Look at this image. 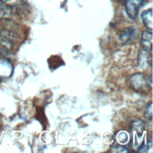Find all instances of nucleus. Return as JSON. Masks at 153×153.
Masks as SVG:
<instances>
[{
  "label": "nucleus",
  "mask_w": 153,
  "mask_h": 153,
  "mask_svg": "<svg viewBox=\"0 0 153 153\" xmlns=\"http://www.w3.org/2000/svg\"><path fill=\"white\" fill-rule=\"evenodd\" d=\"M130 83L134 90L140 91L152 88V76H148L143 73H136L130 78Z\"/></svg>",
  "instance_id": "f257e3e1"
},
{
  "label": "nucleus",
  "mask_w": 153,
  "mask_h": 153,
  "mask_svg": "<svg viewBox=\"0 0 153 153\" xmlns=\"http://www.w3.org/2000/svg\"><path fill=\"white\" fill-rule=\"evenodd\" d=\"M146 1V0H124L125 9L128 16L133 20L135 19L139 8Z\"/></svg>",
  "instance_id": "f03ea898"
},
{
  "label": "nucleus",
  "mask_w": 153,
  "mask_h": 153,
  "mask_svg": "<svg viewBox=\"0 0 153 153\" xmlns=\"http://www.w3.org/2000/svg\"><path fill=\"white\" fill-rule=\"evenodd\" d=\"M13 71V67L11 62L8 59L0 57V79L10 78Z\"/></svg>",
  "instance_id": "7ed1b4c3"
},
{
  "label": "nucleus",
  "mask_w": 153,
  "mask_h": 153,
  "mask_svg": "<svg viewBox=\"0 0 153 153\" xmlns=\"http://www.w3.org/2000/svg\"><path fill=\"white\" fill-rule=\"evenodd\" d=\"M137 36V29L135 26H129L124 29L119 36L120 41L123 44H126L134 39Z\"/></svg>",
  "instance_id": "20e7f679"
},
{
  "label": "nucleus",
  "mask_w": 153,
  "mask_h": 153,
  "mask_svg": "<svg viewBox=\"0 0 153 153\" xmlns=\"http://www.w3.org/2000/svg\"><path fill=\"white\" fill-rule=\"evenodd\" d=\"M149 51L143 49L138 54V64L142 69L146 68L149 64L151 66H152L151 54L149 55Z\"/></svg>",
  "instance_id": "39448f33"
},
{
  "label": "nucleus",
  "mask_w": 153,
  "mask_h": 153,
  "mask_svg": "<svg viewBox=\"0 0 153 153\" xmlns=\"http://www.w3.org/2000/svg\"><path fill=\"white\" fill-rule=\"evenodd\" d=\"M145 129V124L143 121L138 120L134 121L131 124V135L133 137L131 139H134L136 137H139L140 139L142 136Z\"/></svg>",
  "instance_id": "423d86ee"
},
{
  "label": "nucleus",
  "mask_w": 153,
  "mask_h": 153,
  "mask_svg": "<svg viewBox=\"0 0 153 153\" xmlns=\"http://www.w3.org/2000/svg\"><path fill=\"white\" fill-rule=\"evenodd\" d=\"M141 44L143 50L151 51L152 48V33L151 32L145 30L142 33Z\"/></svg>",
  "instance_id": "0eeeda50"
},
{
  "label": "nucleus",
  "mask_w": 153,
  "mask_h": 153,
  "mask_svg": "<svg viewBox=\"0 0 153 153\" xmlns=\"http://www.w3.org/2000/svg\"><path fill=\"white\" fill-rule=\"evenodd\" d=\"M141 19L145 26L150 31L152 30V10L151 8L143 11L141 15Z\"/></svg>",
  "instance_id": "6e6552de"
},
{
  "label": "nucleus",
  "mask_w": 153,
  "mask_h": 153,
  "mask_svg": "<svg viewBox=\"0 0 153 153\" xmlns=\"http://www.w3.org/2000/svg\"><path fill=\"white\" fill-rule=\"evenodd\" d=\"M47 62L49 68L53 71L57 69L59 66L65 65L63 60L58 56H51L47 60Z\"/></svg>",
  "instance_id": "1a4fd4ad"
},
{
  "label": "nucleus",
  "mask_w": 153,
  "mask_h": 153,
  "mask_svg": "<svg viewBox=\"0 0 153 153\" xmlns=\"http://www.w3.org/2000/svg\"><path fill=\"white\" fill-rule=\"evenodd\" d=\"M12 14L11 8L0 1V19H9Z\"/></svg>",
  "instance_id": "9d476101"
},
{
  "label": "nucleus",
  "mask_w": 153,
  "mask_h": 153,
  "mask_svg": "<svg viewBox=\"0 0 153 153\" xmlns=\"http://www.w3.org/2000/svg\"><path fill=\"white\" fill-rule=\"evenodd\" d=\"M128 135L125 132H120L117 136V140L121 143H126L128 141Z\"/></svg>",
  "instance_id": "9b49d317"
},
{
  "label": "nucleus",
  "mask_w": 153,
  "mask_h": 153,
  "mask_svg": "<svg viewBox=\"0 0 153 153\" xmlns=\"http://www.w3.org/2000/svg\"><path fill=\"white\" fill-rule=\"evenodd\" d=\"M152 102L150 103V104L148 105L145 111V117L148 120H150L151 121L152 120Z\"/></svg>",
  "instance_id": "f8f14e48"
},
{
  "label": "nucleus",
  "mask_w": 153,
  "mask_h": 153,
  "mask_svg": "<svg viewBox=\"0 0 153 153\" xmlns=\"http://www.w3.org/2000/svg\"><path fill=\"white\" fill-rule=\"evenodd\" d=\"M112 149H114V151H113V152H128V150L125 146L120 145H117L115 146V147Z\"/></svg>",
  "instance_id": "ddd939ff"
},
{
  "label": "nucleus",
  "mask_w": 153,
  "mask_h": 153,
  "mask_svg": "<svg viewBox=\"0 0 153 153\" xmlns=\"http://www.w3.org/2000/svg\"><path fill=\"white\" fill-rule=\"evenodd\" d=\"M1 1H2V2H7V1H10V0H0Z\"/></svg>",
  "instance_id": "4468645a"
}]
</instances>
